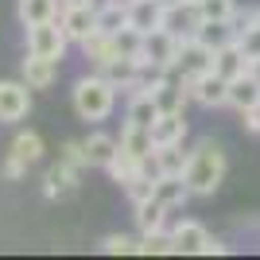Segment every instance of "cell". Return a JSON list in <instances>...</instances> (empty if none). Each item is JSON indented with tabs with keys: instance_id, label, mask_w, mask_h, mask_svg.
I'll return each mask as SVG.
<instances>
[{
	"instance_id": "1",
	"label": "cell",
	"mask_w": 260,
	"mask_h": 260,
	"mask_svg": "<svg viewBox=\"0 0 260 260\" xmlns=\"http://www.w3.org/2000/svg\"><path fill=\"white\" fill-rule=\"evenodd\" d=\"M186 186H190V194L194 198H210L221 186L225 179V152H221V144L217 140H198V148L190 152L186 159V171H183Z\"/></svg>"
},
{
	"instance_id": "2",
	"label": "cell",
	"mask_w": 260,
	"mask_h": 260,
	"mask_svg": "<svg viewBox=\"0 0 260 260\" xmlns=\"http://www.w3.org/2000/svg\"><path fill=\"white\" fill-rule=\"evenodd\" d=\"M113 105H117V86L101 70L74 82V113L82 120H105L113 113Z\"/></svg>"
},
{
	"instance_id": "3",
	"label": "cell",
	"mask_w": 260,
	"mask_h": 260,
	"mask_svg": "<svg viewBox=\"0 0 260 260\" xmlns=\"http://www.w3.org/2000/svg\"><path fill=\"white\" fill-rule=\"evenodd\" d=\"M70 35L62 31L58 20H47V23H31L27 27V51L31 54H47V58H62Z\"/></svg>"
},
{
	"instance_id": "4",
	"label": "cell",
	"mask_w": 260,
	"mask_h": 260,
	"mask_svg": "<svg viewBox=\"0 0 260 260\" xmlns=\"http://www.w3.org/2000/svg\"><path fill=\"white\" fill-rule=\"evenodd\" d=\"M179 35H171L167 27H155V31H144V54L140 58H148V62L163 66V70H171L175 74V62H179Z\"/></svg>"
},
{
	"instance_id": "5",
	"label": "cell",
	"mask_w": 260,
	"mask_h": 260,
	"mask_svg": "<svg viewBox=\"0 0 260 260\" xmlns=\"http://www.w3.org/2000/svg\"><path fill=\"white\" fill-rule=\"evenodd\" d=\"M186 89H190V101H198V105H206V109L229 105V82L217 74V70H206V74H198V78H186Z\"/></svg>"
},
{
	"instance_id": "6",
	"label": "cell",
	"mask_w": 260,
	"mask_h": 260,
	"mask_svg": "<svg viewBox=\"0 0 260 260\" xmlns=\"http://www.w3.org/2000/svg\"><path fill=\"white\" fill-rule=\"evenodd\" d=\"M31 113V86L27 82H0V124H20Z\"/></svg>"
},
{
	"instance_id": "7",
	"label": "cell",
	"mask_w": 260,
	"mask_h": 260,
	"mask_svg": "<svg viewBox=\"0 0 260 260\" xmlns=\"http://www.w3.org/2000/svg\"><path fill=\"white\" fill-rule=\"evenodd\" d=\"M163 27L179 39H194L198 27H202V12H198V0H175L163 12Z\"/></svg>"
},
{
	"instance_id": "8",
	"label": "cell",
	"mask_w": 260,
	"mask_h": 260,
	"mask_svg": "<svg viewBox=\"0 0 260 260\" xmlns=\"http://www.w3.org/2000/svg\"><path fill=\"white\" fill-rule=\"evenodd\" d=\"M58 23L70 35V43H82V39H89L98 31V4H62Z\"/></svg>"
},
{
	"instance_id": "9",
	"label": "cell",
	"mask_w": 260,
	"mask_h": 260,
	"mask_svg": "<svg viewBox=\"0 0 260 260\" xmlns=\"http://www.w3.org/2000/svg\"><path fill=\"white\" fill-rule=\"evenodd\" d=\"M206 70H214V51H210L202 39H183V43H179V62H175V74L198 78V74H206Z\"/></svg>"
},
{
	"instance_id": "10",
	"label": "cell",
	"mask_w": 260,
	"mask_h": 260,
	"mask_svg": "<svg viewBox=\"0 0 260 260\" xmlns=\"http://www.w3.org/2000/svg\"><path fill=\"white\" fill-rule=\"evenodd\" d=\"M186 159H190V152H183V144H163V148H155L148 159H144V171L148 175H183L186 171Z\"/></svg>"
},
{
	"instance_id": "11",
	"label": "cell",
	"mask_w": 260,
	"mask_h": 260,
	"mask_svg": "<svg viewBox=\"0 0 260 260\" xmlns=\"http://www.w3.org/2000/svg\"><path fill=\"white\" fill-rule=\"evenodd\" d=\"M171 237H175V252H183V256H206L210 233L202 221H179L171 229Z\"/></svg>"
},
{
	"instance_id": "12",
	"label": "cell",
	"mask_w": 260,
	"mask_h": 260,
	"mask_svg": "<svg viewBox=\"0 0 260 260\" xmlns=\"http://www.w3.org/2000/svg\"><path fill=\"white\" fill-rule=\"evenodd\" d=\"M58 62H62V58H47V54L27 51V58H23V82L31 89H51L54 78H58Z\"/></svg>"
},
{
	"instance_id": "13",
	"label": "cell",
	"mask_w": 260,
	"mask_h": 260,
	"mask_svg": "<svg viewBox=\"0 0 260 260\" xmlns=\"http://www.w3.org/2000/svg\"><path fill=\"white\" fill-rule=\"evenodd\" d=\"M186 132H190L186 113H159L155 124H152V140H155V148H163V144H183Z\"/></svg>"
},
{
	"instance_id": "14",
	"label": "cell",
	"mask_w": 260,
	"mask_h": 260,
	"mask_svg": "<svg viewBox=\"0 0 260 260\" xmlns=\"http://www.w3.org/2000/svg\"><path fill=\"white\" fill-rule=\"evenodd\" d=\"M78 47H82V54H86V62L93 66V70H105V66L117 58V43H113V35H109V31H93Z\"/></svg>"
},
{
	"instance_id": "15",
	"label": "cell",
	"mask_w": 260,
	"mask_h": 260,
	"mask_svg": "<svg viewBox=\"0 0 260 260\" xmlns=\"http://www.w3.org/2000/svg\"><path fill=\"white\" fill-rule=\"evenodd\" d=\"M249 54L241 51V43H229V47H221V51H214V70L225 82H233V78H241V74H249Z\"/></svg>"
},
{
	"instance_id": "16",
	"label": "cell",
	"mask_w": 260,
	"mask_h": 260,
	"mask_svg": "<svg viewBox=\"0 0 260 260\" xmlns=\"http://www.w3.org/2000/svg\"><path fill=\"white\" fill-rule=\"evenodd\" d=\"M78 179H82V175L70 171V167L58 159L54 167H47V175H43V194H47V198H66V194H74V190H78Z\"/></svg>"
},
{
	"instance_id": "17",
	"label": "cell",
	"mask_w": 260,
	"mask_h": 260,
	"mask_svg": "<svg viewBox=\"0 0 260 260\" xmlns=\"http://www.w3.org/2000/svg\"><path fill=\"white\" fill-rule=\"evenodd\" d=\"M155 101H159V109L163 113H186V101H190V89H186V78H179V74H171L167 82H163L159 89L152 93Z\"/></svg>"
},
{
	"instance_id": "18",
	"label": "cell",
	"mask_w": 260,
	"mask_h": 260,
	"mask_svg": "<svg viewBox=\"0 0 260 260\" xmlns=\"http://www.w3.org/2000/svg\"><path fill=\"white\" fill-rule=\"evenodd\" d=\"M163 12H167L163 0H132L128 4V23L140 27V31H155V27H163Z\"/></svg>"
},
{
	"instance_id": "19",
	"label": "cell",
	"mask_w": 260,
	"mask_h": 260,
	"mask_svg": "<svg viewBox=\"0 0 260 260\" xmlns=\"http://www.w3.org/2000/svg\"><path fill=\"white\" fill-rule=\"evenodd\" d=\"M120 148L132 152L136 159H148V155L155 152L152 128H148V124H132V120H124V128H120Z\"/></svg>"
},
{
	"instance_id": "20",
	"label": "cell",
	"mask_w": 260,
	"mask_h": 260,
	"mask_svg": "<svg viewBox=\"0 0 260 260\" xmlns=\"http://www.w3.org/2000/svg\"><path fill=\"white\" fill-rule=\"evenodd\" d=\"M194 39H202L210 51H221V47L237 43V23L233 20H202V27H198Z\"/></svg>"
},
{
	"instance_id": "21",
	"label": "cell",
	"mask_w": 260,
	"mask_h": 260,
	"mask_svg": "<svg viewBox=\"0 0 260 260\" xmlns=\"http://www.w3.org/2000/svg\"><path fill=\"white\" fill-rule=\"evenodd\" d=\"M229 105L237 109V113H249L252 105H260V82L252 78V70L229 82Z\"/></svg>"
},
{
	"instance_id": "22",
	"label": "cell",
	"mask_w": 260,
	"mask_h": 260,
	"mask_svg": "<svg viewBox=\"0 0 260 260\" xmlns=\"http://www.w3.org/2000/svg\"><path fill=\"white\" fill-rule=\"evenodd\" d=\"M58 12H62V0H20V4H16V16H20L23 27L58 20Z\"/></svg>"
},
{
	"instance_id": "23",
	"label": "cell",
	"mask_w": 260,
	"mask_h": 260,
	"mask_svg": "<svg viewBox=\"0 0 260 260\" xmlns=\"http://www.w3.org/2000/svg\"><path fill=\"white\" fill-rule=\"evenodd\" d=\"M155 198L167 202L171 210H179V206H186V198H194V194H190V186H186L183 175H159V179H155Z\"/></svg>"
},
{
	"instance_id": "24",
	"label": "cell",
	"mask_w": 260,
	"mask_h": 260,
	"mask_svg": "<svg viewBox=\"0 0 260 260\" xmlns=\"http://www.w3.org/2000/svg\"><path fill=\"white\" fill-rule=\"evenodd\" d=\"M120 140L109 136V132H89L86 136V155H89V167H109L113 155H117Z\"/></svg>"
},
{
	"instance_id": "25",
	"label": "cell",
	"mask_w": 260,
	"mask_h": 260,
	"mask_svg": "<svg viewBox=\"0 0 260 260\" xmlns=\"http://www.w3.org/2000/svg\"><path fill=\"white\" fill-rule=\"evenodd\" d=\"M167 214H171V206L159 202L155 194L144 198V202H136V225H140V233H155V229H163Z\"/></svg>"
},
{
	"instance_id": "26",
	"label": "cell",
	"mask_w": 260,
	"mask_h": 260,
	"mask_svg": "<svg viewBox=\"0 0 260 260\" xmlns=\"http://www.w3.org/2000/svg\"><path fill=\"white\" fill-rule=\"evenodd\" d=\"M109 171V179H113V183H132V179H136V175L144 171V159H136V155L132 152H124V148H117V155H113V163H109L105 167Z\"/></svg>"
},
{
	"instance_id": "27",
	"label": "cell",
	"mask_w": 260,
	"mask_h": 260,
	"mask_svg": "<svg viewBox=\"0 0 260 260\" xmlns=\"http://www.w3.org/2000/svg\"><path fill=\"white\" fill-rule=\"evenodd\" d=\"M159 113H163V109H159V101H155L152 93H136V98H128V113H124V120H132V124H148V128H152Z\"/></svg>"
},
{
	"instance_id": "28",
	"label": "cell",
	"mask_w": 260,
	"mask_h": 260,
	"mask_svg": "<svg viewBox=\"0 0 260 260\" xmlns=\"http://www.w3.org/2000/svg\"><path fill=\"white\" fill-rule=\"evenodd\" d=\"M101 74H105L117 89H128L132 82H136V74H140V58H124V54H117V58L101 70Z\"/></svg>"
},
{
	"instance_id": "29",
	"label": "cell",
	"mask_w": 260,
	"mask_h": 260,
	"mask_svg": "<svg viewBox=\"0 0 260 260\" xmlns=\"http://www.w3.org/2000/svg\"><path fill=\"white\" fill-rule=\"evenodd\" d=\"M8 152H16L20 159H27V163H39V159H43V136H39L35 128H23V132H16V140H12Z\"/></svg>"
},
{
	"instance_id": "30",
	"label": "cell",
	"mask_w": 260,
	"mask_h": 260,
	"mask_svg": "<svg viewBox=\"0 0 260 260\" xmlns=\"http://www.w3.org/2000/svg\"><path fill=\"white\" fill-rule=\"evenodd\" d=\"M167 252H175V237L167 229H155V233L140 237V256H167Z\"/></svg>"
},
{
	"instance_id": "31",
	"label": "cell",
	"mask_w": 260,
	"mask_h": 260,
	"mask_svg": "<svg viewBox=\"0 0 260 260\" xmlns=\"http://www.w3.org/2000/svg\"><path fill=\"white\" fill-rule=\"evenodd\" d=\"M58 159L70 167V171H86L89 167V155H86V140H62V148H58Z\"/></svg>"
},
{
	"instance_id": "32",
	"label": "cell",
	"mask_w": 260,
	"mask_h": 260,
	"mask_svg": "<svg viewBox=\"0 0 260 260\" xmlns=\"http://www.w3.org/2000/svg\"><path fill=\"white\" fill-rule=\"evenodd\" d=\"M101 252H109V256H136V252H140V241H132L128 233H109V237L101 241Z\"/></svg>"
},
{
	"instance_id": "33",
	"label": "cell",
	"mask_w": 260,
	"mask_h": 260,
	"mask_svg": "<svg viewBox=\"0 0 260 260\" xmlns=\"http://www.w3.org/2000/svg\"><path fill=\"white\" fill-rule=\"evenodd\" d=\"M124 194H128V202L136 206V202H144V198H152L155 194V175H148V171H140L132 183H124Z\"/></svg>"
},
{
	"instance_id": "34",
	"label": "cell",
	"mask_w": 260,
	"mask_h": 260,
	"mask_svg": "<svg viewBox=\"0 0 260 260\" xmlns=\"http://www.w3.org/2000/svg\"><path fill=\"white\" fill-rule=\"evenodd\" d=\"M198 12H202V20H233L237 4L233 0H198Z\"/></svg>"
},
{
	"instance_id": "35",
	"label": "cell",
	"mask_w": 260,
	"mask_h": 260,
	"mask_svg": "<svg viewBox=\"0 0 260 260\" xmlns=\"http://www.w3.org/2000/svg\"><path fill=\"white\" fill-rule=\"evenodd\" d=\"M27 167H31L27 159H20L16 152H8V159H4V179H23V175H27Z\"/></svg>"
},
{
	"instance_id": "36",
	"label": "cell",
	"mask_w": 260,
	"mask_h": 260,
	"mask_svg": "<svg viewBox=\"0 0 260 260\" xmlns=\"http://www.w3.org/2000/svg\"><path fill=\"white\" fill-rule=\"evenodd\" d=\"M241 117H245V128H249V132H256V136H260V105H252L249 113H241Z\"/></svg>"
},
{
	"instance_id": "37",
	"label": "cell",
	"mask_w": 260,
	"mask_h": 260,
	"mask_svg": "<svg viewBox=\"0 0 260 260\" xmlns=\"http://www.w3.org/2000/svg\"><path fill=\"white\" fill-rule=\"evenodd\" d=\"M225 245H221V241H214V237H210V245H206V256H225Z\"/></svg>"
},
{
	"instance_id": "38",
	"label": "cell",
	"mask_w": 260,
	"mask_h": 260,
	"mask_svg": "<svg viewBox=\"0 0 260 260\" xmlns=\"http://www.w3.org/2000/svg\"><path fill=\"white\" fill-rule=\"evenodd\" d=\"M249 70H252V78L260 82V58H252V66H249Z\"/></svg>"
},
{
	"instance_id": "39",
	"label": "cell",
	"mask_w": 260,
	"mask_h": 260,
	"mask_svg": "<svg viewBox=\"0 0 260 260\" xmlns=\"http://www.w3.org/2000/svg\"><path fill=\"white\" fill-rule=\"evenodd\" d=\"M62 4H93V0H62Z\"/></svg>"
},
{
	"instance_id": "40",
	"label": "cell",
	"mask_w": 260,
	"mask_h": 260,
	"mask_svg": "<svg viewBox=\"0 0 260 260\" xmlns=\"http://www.w3.org/2000/svg\"><path fill=\"white\" fill-rule=\"evenodd\" d=\"M256 20H260V8H256Z\"/></svg>"
}]
</instances>
